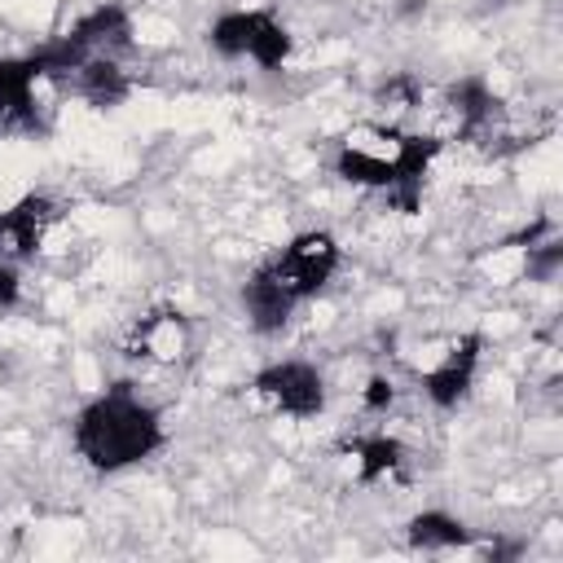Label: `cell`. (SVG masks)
<instances>
[{
	"label": "cell",
	"instance_id": "277c9868",
	"mask_svg": "<svg viewBox=\"0 0 563 563\" xmlns=\"http://www.w3.org/2000/svg\"><path fill=\"white\" fill-rule=\"evenodd\" d=\"M207 48L224 62H251L273 75L295 57V31L273 4H233L207 22Z\"/></svg>",
	"mask_w": 563,
	"mask_h": 563
},
{
	"label": "cell",
	"instance_id": "ba28073f",
	"mask_svg": "<svg viewBox=\"0 0 563 563\" xmlns=\"http://www.w3.org/2000/svg\"><path fill=\"white\" fill-rule=\"evenodd\" d=\"M479 365H484V330H462L418 374V387L431 400V409L453 413V409H462L471 400V391L479 383Z\"/></svg>",
	"mask_w": 563,
	"mask_h": 563
},
{
	"label": "cell",
	"instance_id": "30bf717a",
	"mask_svg": "<svg viewBox=\"0 0 563 563\" xmlns=\"http://www.w3.org/2000/svg\"><path fill=\"white\" fill-rule=\"evenodd\" d=\"M343 453L352 457L356 484H391L405 475L409 462V449L391 431H356L343 440Z\"/></svg>",
	"mask_w": 563,
	"mask_h": 563
},
{
	"label": "cell",
	"instance_id": "8fae6325",
	"mask_svg": "<svg viewBox=\"0 0 563 563\" xmlns=\"http://www.w3.org/2000/svg\"><path fill=\"white\" fill-rule=\"evenodd\" d=\"M405 541L413 550H431V554H440V550H471L475 545V528L462 515H453V510L427 506V510L405 519Z\"/></svg>",
	"mask_w": 563,
	"mask_h": 563
},
{
	"label": "cell",
	"instance_id": "8992f818",
	"mask_svg": "<svg viewBox=\"0 0 563 563\" xmlns=\"http://www.w3.org/2000/svg\"><path fill=\"white\" fill-rule=\"evenodd\" d=\"M251 396L260 409L286 422H312L330 405V378L308 356H273L251 374Z\"/></svg>",
	"mask_w": 563,
	"mask_h": 563
},
{
	"label": "cell",
	"instance_id": "6da1fadb",
	"mask_svg": "<svg viewBox=\"0 0 563 563\" xmlns=\"http://www.w3.org/2000/svg\"><path fill=\"white\" fill-rule=\"evenodd\" d=\"M444 154V141L427 128H405V123H383L365 119L347 136H339L330 167L343 185H356L365 194L387 198L400 216H413L427 194V176L435 158Z\"/></svg>",
	"mask_w": 563,
	"mask_h": 563
},
{
	"label": "cell",
	"instance_id": "9c48e42d",
	"mask_svg": "<svg viewBox=\"0 0 563 563\" xmlns=\"http://www.w3.org/2000/svg\"><path fill=\"white\" fill-rule=\"evenodd\" d=\"M123 347H128V356H136L145 365H176L194 347V325L180 308L163 303V308H150L145 317L132 321Z\"/></svg>",
	"mask_w": 563,
	"mask_h": 563
},
{
	"label": "cell",
	"instance_id": "7a4b0ae2",
	"mask_svg": "<svg viewBox=\"0 0 563 563\" xmlns=\"http://www.w3.org/2000/svg\"><path fill=\"white\" fill-rule=\"evenodd\" d=\"M343 268V242L330 229H299L273 246L242 282L238 303L255 334H282L308 303H317Z\"/></svg>",
	"mask_w": 563,
	"mask_h": 563
},
{
	"label": "cell",
	"instance_id": "7c38bea8",
	"mask_svg": "<svg viewBox=\"0 0 563 563\" xmlns=\"http://www.w3.org/2000/svg\"><path fill=\"white\" fill-rule=\"evenodd\" d=\"M396 400V383L387 374H369L361 387V409L365 413H387V405Z\"/></svg>",
	"mask_w": 563,
	"mask_h": 563
},
{
	"label": "cell",
	"instance_id": "5b68a950",
	"mask_svg": "<svg viewBox=\"0 0 563 563\" xmlns=\"http://www.w3.org/2000/svg\"><path fill=\"white\" fill-rule=\"evenodd\" d=\"M57 224V202L48 194H22L0 207V308H18L22 282L40 260Z\"/></svg>",
	"mask_w": 563,
	"mask_h": 563
},
{
	"label": "cell",
	"instance_id": "3957f363",
	"mask_svg": "<svg viewBox=\"0 0 563 563\" xmlns=\"http://www.w3.org/2000/svg\"><path fill=\"white\" fill-rule=\"evenodd\" d=\"M172 431L163 409L132 383L114 378L92 391L70 418V449L92 475H123L154 462L167 449Z\"/></svg>",
	"mask_w": 563,
	"mask_h": 563
},
{
	"label": "cell",
	"instance_id": "52a82bcc",
	"mask_svg": "<svg viewBox=\"0 0 563 563\" xmlns=\"http://www.w3.org/2000/svg\"><path fill=\"white\" fill-rule=\"evenodd\" d=\"M57 92L40 44L26 53H4L0 57V128L13 132H40L48 97Z\"/></svg>",
	"mask_w": 563,
	"mask_h": 563
}]
</instances>
